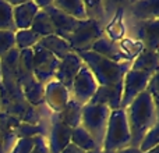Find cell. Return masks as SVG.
I'll use <instances>...</instances> for the list:
<instances>
[{"label": "cell", "mask_w": 159, "mask_h": 153, "mask_svg": "<svg viewBox=\"0 0 159 153\" xmlns=\"http://www.w3.org/2000/svg\"><path fill=\"white\" fill-rule=\"evenodd\" d=\"M126 117L131 134L130 146H137L143 137L158 123V104L152 100L149 93L144 90L127 106Z\"/></svg>", "instance_id": "obj_1"}, {"label": "cell", "mask_w": 159, "mask_h": 153, "mask_svg": "<svg viewBox=\"0 0 159 153\" xmlns=\"http://www.w3.org/2000/svg\"><path fill=\"white\" fill-rule=\"evenodd\" d=\"M88 67L99 86H115L123 84V78L130 70V63H115L91 50L75 52Z\"/></svg>", "instance_id": "obj_2"}, {"label": "cell", "mask_w": 159, "mask_h": 153, "mask_svg": "<svg viewBox=\"0 0 159 153\" xmlns=\"http://www.w3.org/2000/svg\"><path fill=\"white\" fill-rule=\"evenodd\" d=\"M130 143H131V134H130L126 111L123 109L113 110L110 111L109 120H107L102 151L115 153L130 146Z\"/></svg>", "instance_id": "obj_3"}, {"label": "cell", "mask_w": 159, "mask_h": 153, "mask_svg": "<svg viewBox=\"0 0 159 153\" xmlns=\"http://www.w3.org/2000/svg\"><path fill=\"white\" fill-rule=\"evenodd\" d=\"M112 110L102 104L87 103L82 106L81 113V127L93 138L98 148L102 151L105 131H106L107 120Z\"/></svg>", "instance_id": "obj_4"}, {"label": "cell", "mask_w": 159, "mask_h": 153, "mask_svg": "<svg viewBox=\"0 0 159 153\" xmlns=\"http://www.w3.org/2000/svg\"><path fill=\"white\" fill-rule=\"evenodd\" d=\"M102 36H103V28L101 22L87 18L78 21L77 27L67 38V42L70 43L73 52H85L89 50L91 46Z\"/></svg>", "instance_id": "obj_5"}, {"label": "cell", "mask_w": 159, "mask_h": 153, "mask_svg": "<svg viewBox=\"0 0 159 153\" xmlns=\"http://www.w3.org/2000/svg\"><path fill=\"white\" fill-rule=\"evenodd\" d=\"M34 53V76L42 85L55 79L56 70L59 67V59H56L52 53H49L41 45H35L32 47Z\"/></svg>", "instance_id": "obj_6"}, {"label": "cell", "mask_w": 159, "mask_h": 153, "mask_svg": "<svg viewBox=\"0 0 159 153\" xmlns=\"http://www.w3.org/2000/svg\"><path fill=\"white\" fill-rule=\"evenodd\" d=\"M152 75L154 74L137 71V70L131 68L126 72V75L123 78V95H121L120 109L126 110L127 106L147 89V85H148Z\"/></svg>", "instance_id": "obj_7"}, {"label": "cell", "mask_w": 159, "mask_h": 153, "mask_svg": "<svg viewBox=\"0 0 159 153\" xmlns=\"http://www.w3.org/2000/svg\"><path fill=\"white\" fill-rule=\"evenodd\" d=\"M49 121V127H46V134H45L49 153H61V151L71 141L73 129L64 125L55 113H50Z\"/></svg>", "instance_id": "obj_8"}, {"label": "cell", "mask_w": 159, "mask_h": 153, "mask_svg": "<svg viewBox=\"0 0 159 153\" xmlns=\"http://www.w3.org/2000/svg\"><path fill=\"white\" fill-rule=\"evenodd\" d=\"M98 86H99L98 82L95 81V78L88 70V67L85 64H82L80 72L74 78V81H73L71 89H70V96L74 100H77L81 106H84V104L91 102Z\"/></svg>", "instance_id": "obj_9"}, {"label": "cell", "mask_w": 159, "mask_h": 153, "mask_svg": "<svg viewBox=\"0 0 159 153\" xmlns=\"http://www.w3.org/2000/svg\"><path fill=\"white\" fill-rule=\"evenodd\" d=\"M38 6L45 10L50 17V21L53 24V29H55V35L60 36V38L66 39L70 36V33L74 31V28L77 27L78 21L71 17H69L67 14H64L63 11L57 10L55 6L52 4V2H36Z\"/></svg>", "instance_id": "obj_10"}, {"label": "cell", "mask_w": 159, "mask_h": 153, "mask_svg": "<svg viewBox=\"0 0 159 153\" xmlns=\"http://www.w3.org/2000/svg\"><path fill=\"white\" fill-rule=\"evenodd\" d=\"M17 82L24 99L31 106L39 110L45 107V85L38 82L31 74H17Z\"/></svg>", "instance_id": "obj_11"}, {"label": "cell", "mask_w": 159, "mask_h": 153, "mask_svg": "<svg viewBox=\"0 0 159 153\" xmlns=\"http://www.w3.org/2000/svg\"><path fill=\"white\" fill-rule=\"evenodd\" d=\"M82 64L84 63H82V60L80 59V56L77 53L75 52L69 53L66 57L59 61V67L55 74V81H57L60 85H63L70 92L73 81H74V78L80 72Z\"/></svg>", "instance_id": "obj_12"}, {"label": "cell", "mask_w": 159, "mask_h": 153, "mask_svg": "<svg viewBox=\"0 0 159 153\" xmlns=\"http://www.w3.org/2000/svg\"><path fill=\"white\" fill-rule=\"evenodd\" d=\"M10 4L13 6V20H14L16 29L17 31L30 29L35 15L41 10L38 3L36 2H17V3L10 2Z\"/></svg>", "instance_id": "obj_13"}, {"label": "cell", "mask_w": 159, "mask_h": 153, "mask_svg": "<svg viewBox=\"0 0 159 153\" xmlns=\"http://www.w3.org/2000/svg\"><path fill=\"white\" fill-rule=\"evenodd\" d=\"M70 99V92L60 85L57 81H50L45 85V107L50 110V113L61 111Z\"/></svg>", "instance_id": "obj_14"}, {"label": "cell", "mask_w": 159, "mask_h": 153, "mask_svg": "<svg viewBox=\"0 0 159 153\" xmlns=\"http://www.w3.org/2000/svg\"><path fill=\"white\" fill-rule=\"evenodd\" d=\"M91 52L96 53V55L102 56L105 59L115 61V63H130V59L127 57V55L117 46L116 42H113L112 39H109L107 36H102L99 38L95 43L91 46Z\"/></svg>", "instance_id": "obj_15"}, {"label": "cell", "mask_w": 159, "mask_h": 153, "mask_svg": "<svg viewBox=\"0 0 159 153\" xmlns=\"http://www.w3.org/2000/svg\"><path fill=\"white\" fill-rule=\"evenodd\" d=\"M159 20H148V21H138L135 27L137 38L144 45V49L158 52L159 46Z\"/></svg>", "instance_id": "obj_16"}, {"label": "cell", "mask_w": 159, "mask_h": 153, "mask_svg": "<svg viewBox=\"0 0 159 153\" xmlns=\"http://www.w3.org/2000/svg\"><path fill=\"white\" fill-rule=\"evenodd\" d=\"M121 95H123V84L115 85V86H98L89 103L102 104V106L109 107L113 111V110L120 109Z\"/></svg>", "instance_id": "obj_17"}, {"label": "cell", "mask_w": 159, "mask_h": 153, "mask_svg": "<svg viewBox=\"0 0 159 153\" xmlns=\"http://www.w3.org/2000/svg\"><path fill=\"white\" fill-rule=\"evenodd\" d=\"M81 113H82V106L70 96L69 102H67L66 106L61 109V111L55 113V114L57 116V118L64 125L74 129V128H77L78 125H81Z\"/></svg>", "instance_id": "obj_18"}, {"label": "cell", "mask_w": 159, "mask_h": 153, "mask_svg": "<svg viewBox=\"0 0 159 153\" xmlns=\"http://www.w3.org/2000/svg\"><path fill=\"white\" fill-rule=\"evenodd\" d=\"M158 66H159L158 52L143 49L138 53L137 57L133 60V63L130 64V68L137 70V71L149 72V74H155V72H158Z\"/></svg>", "instance_id": "obj_19"}, {"label": "cell", "mask_w": 159, "mask_h": 153, "mask_svg": "<svg viewBox=\"0 0 159 153\" xmlns=\"http://www.w3.org/2000/svg\"><path fill=\"white\" fill-rule=\"evenodd\" d=\"M38 45H41L43 49H46L49 53H52L59 60L64 59L69 53L73 52L69 42L57 35H49V36H45V38H41Z\"/></svg>", "instance_id": "obj_20"}, {"label": "cell", "mask_w": 159, "mask_h": 153, "mask_svg": "<svg viewBox=\"0 0 159 153\" xmlns=\"http://www.w3.org/2000/svg\"><path fill=\"white\" fill-rule=\"evenodd\" d=\"M131 14L138 21H148V20H158L159 14V2H137L131 4Z\"/></svg>", "instance_id": "obj_21"}, {"label": "cell", "mask_w": 159, "mask_h": 153, "mask_svg": "<svg viewBox=\"0 0 159 153\" xmlns=\"http://www.w3.org/2000/svg\"><path fill=\"white\" fill-rule=\"evenodd\" d=\"M57 10L63 11L69 17L77 20V21H82L87 20V11H85L84 2L81 0H55L52 2Z\"/></svg>", "instance_id": "obj_22"}, {"label": "cell", "mask_w": 159, "mask_h": 153, "mask_svg": "<svg viewBox=\"0 0 159 153\" xmlns=\"http://www.w3.org/2000/svg\"><path fill=\"white\" fill-rule=\"evenodd\" d=\"M31 29L39 36V38H45L49 35H55V29H53V24L50 21L49 14L45 10H39L38 14L35 15L31 25Z\"/></svg>", "instance_id": "obj_23"}, {"label": "cell", "mask_w": 159, "mask_h": 153, "mask_svg": "<svg viewBox=\"0 0 159 153\" xmlns=\"http://www.w3.org/2000/svg\"><path fill=\"white\" fill-rule=\"evenodd\" d=\"M71 143H74L75 146H78L80 149H82L84 152H93V151H101L96 145V142L93 141V138L82 128L81 125H78L77 128L73 129L71 132Z\"/></svg>", "instance_id": "obj_24"}, {"label": "cell", "mask_w": 159, "mask_h": 153, "mask_svg": "<svg viewBox=\"0 0 159 153\" xmlns=\"http://www.w3.org/2000/svg\"><path fill=\"white\" fill-rule=\"evenodd\" d=\"M17 139L20 138H34V137H45L46 134V125L43 124V121L39 124H28V123H21L18 121L14 128Z\"/></svg>", "instance_id": "obj_25"}, {"label": "cell", "mask_w": 159, "mask_h": 153, "mask_svg": "<svg viewBox=\"0 0 159 153\" xmlns=\"http://www.w3.org/2000/svg\"><path fill=\"white\" fill-rule=\"evenodd\" d=\"M39 36L32 29H20L14 32V42H16V49L25 50L32 49L35 45L39 43Z\"/></svg>", "instance_id": "obj_26"}, {"label": "cell", "mask_w": 159, "mask_h": 153, "mask_svg": "<svg viewBox=\"0 0 159 153\" xmlns=\"http://www.w3.org/2000/svg\"><path fill=\"white\" fill-rule=\"evenodd\" d=\"M0 31H17L13 20V6L4 0H0Z\"/></svg>", "instance_id": "obj_27"}, {"label": "cell", "mask_w": 159, "mask_h": 153, "mask_svg": "<svg viewBox=\"0 0 159 153\" xmlns=\"http://www.w3.org/2000/svg\"><path fill=\"white\" fill-rule=\"evenodd\" d=\"M158 143H159V131H158V123H157L143 137V139L138 143V149H140L141 153H147L152 151V149L158 148Z\"/></svg>", "instance_id": "obj_28"}, {"label": "cell", "mask_w": 159, "mask_h": 153, "mask_svg": "<svg viewBox=\"0 0 159 153\" xmlns=\"http://www.w3.org/2000/svg\"><path fill=\"white\" fill-rule=\"evenodd\" d=\"M39 137H41V135H39ZM36 141H38V137L20 138V139L16 141L14 146L11 148V151L8 153H31L34 151V148H35Z\"/></svg>", "instance_id": "obj_29"}, {"label": "cell", "mask_w": 159, "mask_h": 153, "mask_svg": "<svg viewBox=\"0 0 159 153\" xmlns=\"http://www.w3.org/2000/svg\"><path fill=\"white\" fill-rule=\"evenodd\" d=\"M16 47L14 42V32L10 31H0V59Z\"/></svg>", "instance_id": "obj_30"}, {"label": "cell", "mask_w": 159, "mask_h": 153, "mask_svg": "<svg viewBox=\"0 0 159 153\" xmlns=\"http://www.w3.org/2000/svg\"><path fill=\"white\" fill-rule=\"evenodd\" d=\"M145 90L149 93V96L152 98V100L158 104V72H155V74L151 76V79H149Z\"/></svg>", "instance_id": "obj_31"}, {"label": "cell", "mask_w": 159, "mask_h": 153, "mask_svg": "<svg viewBox=\"0 0 159 153\" xmlns=\"http://www.w3.org/2000/svg\"><path fill=\"white\" fill-rule=\"evenodd\" d=\"M31 153H49V149H48V145H46V139L45 137H38V141H36V145L34 148V151Z\"/></svg>", "instance_id": "obj_32"}, {"label": "cell", "mask_w": 159, "mask_h": 153, "mask_svg": "<svg viewBox=\"0 0 159 153\" xmlns=\"http://www.w3.org/2000/svg\"><path fill=\"white\" fill-rule=\"evenodd\" d=\"M61 153H87V152H84L82 149H80L78 146H75L74 143H71L70 142L69 145L66 146V148L61 151Z\"/></svg>", "instance_id": "obj_33"}, {"label": "cell", "mask_w": 159, "mask_h": 153, "mask_svg": "<svg viewBox=\"0 0 159 153\" xmlns=\"http://www.w3.org/2000/svg\"><path fill=\"white\" fill-rule=\"evenodd\" d=\"M115 153H141V152H140V149H138L137 146H127V148L120 149V151H117Z\"/></svg>", "instance_id": "obj_34"}, {"label": "cell", "mask_w": 159, "mask_h": 153, "mask_svg": "<svg viewBox=\"0 0 159 153\" xmlns=\"http://www.w3.org/2000/svg\"><path fill=\"white\" fill-rule=\"evenodd\" d=\"M0 153H6V151H4V138H3L2 128H0Z\"/></svg>", "instance_id": "obj_35"}, {"label": "cell", "mask_w": 159, "mask_h": 153, "mask_svg": "<svg viewBox=\"0 0 159 153\" xmlns=\"http://www.w3.org/2000/svg\"><path fill=\"white\" fill-rule=\"evenodd\" d=\"M147 153H159V149L155 148V149H152V151H149V152H147Z\"/></svg>", "instance_id": "obj_36"}, {"label": "cell", "mask_w": 159, "mask_h": 153, "mask_svg": "<svg viewBox=\"0 0 159 153\" xmlns=\"http://www.w3.org/2000/svg\"><path fill=\"white\" fill-rule=\"evenodd\" d=\"M0 85H2V67H0Z\"/></svg>", "instance_id": "obj_37"}, {"label": "cell", "mask_w": 159, "mask_h": 153, "mask_svg": "<svg viewBox=\"0 0 159 153\" xmlns=\"http://www.w3.org/2000/svg\"><path fill=\"white\" fill-rule=\"evenodd\" d=\"M88 153H101V151H93V152H88Z\"/></svg>", "instance_id": "obj_38"}, {"label": "cell", "mask_w": 159, "mask_h": 153, "mask_svg": "<svg viewBox=\"0 0 159 153\" xmlns=\"http://www.w3.org/2000/svg\"><path fill=\"white\" fill-rule=\"evenodd\" d=\"M101 153H113V152H106V151H101Z\"/></svg>", "instance_id": "obj_39"}]
</instances>
